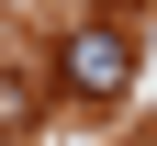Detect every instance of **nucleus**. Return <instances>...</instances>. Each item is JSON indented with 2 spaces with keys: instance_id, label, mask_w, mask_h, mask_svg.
Here are the masks:
<instances>
[{
  "instance_id": "f03ea898",
  "label": "nucleus",
  "mask_w": 157,
  "mask_h": 146,
  "mask_svg": "<svg viewBox=\"0 0 157 146\" xmlns=\"http://www.w3.org/2000/svg\"><path fill=\"white\" fill-rule=\"evenodd\" d=\"M23 124H34V90H23V79H0V135H23Z\"/></svg>"
},
{
  "instance_id": "f257e3e1",
  "label": "nucleus",
  "mask_w": 157,
  "mask_h": 146,
  "mask_svg": "<svg viewBox=\"0 0 157 146\" xmlns=\"http://www.w3.org/2000/svg\"><path fill=\"white\" fill-rule=\"evenodd\" d=\"M56 90H67V101H124V90H135V34L78 23L67 45H56Z\"/></svg>"
}]
</instances>
